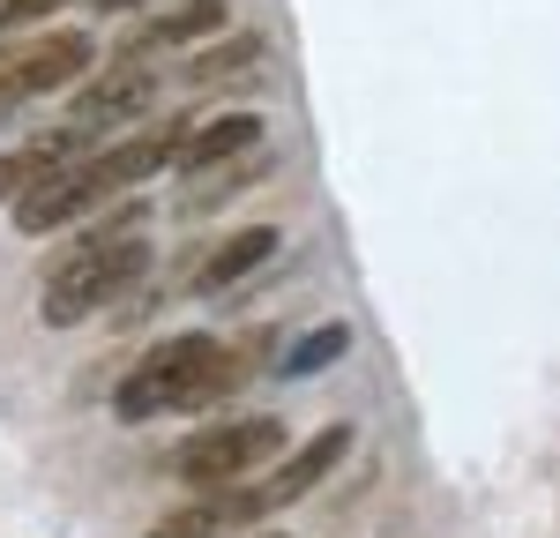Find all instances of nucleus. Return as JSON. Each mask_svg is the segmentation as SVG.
Masks as SVG:
<instances>
[{"mask_svg":"<svg viewBox=\"0 0 560 538\" xmlns=\"http://www.w3.org/2000/svg\"><path fill=\"white\" fill-rule=\"evenodd\" d=\"M345 448H351V426H322L314 442H300L284 464H277V479H269V487H224V516H232V531H240V524H261L269 508L306 501V493L345 464Z\"/></svg>","mask_w":560,"mask_h":538,"instance_id":"nucleus-5","label":"nucleus"},{"mask_svg":"<svg viewBox=\"0 0 560 538\" xmlns=\"http://www.w3.org/2000/svg\"><path fill=\"white\" fill-rule=\"evenodd\" d=\"M179 142H187V120H158V128H135L128 142H105V150H90V157H68L45 187H31V195L15 202V232L38 239V232H60V224L90 218L97 202H113V195L142 187L150 173L179 165Z\"/></svg>","mask_w":560,"mask_h":538,"instance_id":"nucleus-1","label":"nucleus"},{"mask_svg":"<svg viewBox=\"0 0 560 538\" xmlns=\"http://www.w3.org/2000/svg\"><path fill=\"white\" fill-rule=\"evenodd\" d=\"M261 134H269V120H261V113H224V120H202V128H187V142H179V165H187V173H210V165H224V157H255Z\"/></svg>","mask_w":560,"mask_h":538,"instance_id":"nucleus-8","label":"nucleus"},{"mask_svg":"<svg viewBox=\"0 0 560 538\" xmlns=\"http://www.w3.org/2000/svg\"><path fill=\"white\" fill-rule=\"evenodd\" d=\"M345 352H351V329L345 321H322V329H306L300 344L284 352V374H292V382H300V374H322L329 359H345Z\"/></svg>","mask_w":560,"mask_h":538,"instance_id":"nucleus-13","label":"nucleus"},{"mask_svg":"<svg viewBox=\"0 0 560 538\" xmlns=\"http://www.w3.org/2000/svg\"><path fill=\"white\" fill-rule=\"evenodd\" d=\"M97 15H128V8H150V0H90Z\"/></svg>","mask_w":560,"mask_h":538,"instance_id":"nucleus-16","label":"nucleus"},{"mask_svg":"<svg viewBox=\"0 0 560 538\" xmlns=\"http://www.w3.org/2000/svg\"><path fill=\"white\" fill-rule=\"evenodd\" d=\"M269 255H277V224H240L224 247H210V255H202V269H195V292H224V284L255 277Z\"/></svg>","mask_w":560,"mask_h":538,"instance_id":"nucleus-10","label":"nucleus"},{"mask_svg":"<svg viewBox=\"0 0 560 538\" xmlns=\"http://www.w3.org/2000/svg\"><path fill=\"white\" fill-rule=\"evenodd\" d=\"M224 531H232V516H224V487H217L210 501H179V508H165L142 538H224Z\"/></svg>","mask_w":560,"mask_h":538,"instance_id":"nucleus-12","label":"nucleus"},{"mask_svg":"<svg viewBox=\"0 0 560 538\" xmlns=\"http://www.w3.org/2000/svg\"><path fill=\"white\" fill-rule=\"evenodd\" d=\"M52 8H68V0H0V31H23V23H45Z\"/></svg>","mask_w":560,"mask_h":538,"instance_id":"nucleus-15","label":"nucleus"},{"mask_svg":"<svg viewBox=\"0 0 560 538\" xmlns=\"http://www.w3.org/2000/svg\"><path fill=\"white\" fill-rule=\"evenodd\" d=\"M97 60V45L83 31H52V38H31L0 60V113L8 105H31V97H52V90H75Z\"/></svg>","mask_w":560,"mask_h":538,"instance_id":"nucleus-6","label":"nucleus"},{"mask_svg":"<svg viewBox=\"0 0 560 538\" xmlns=\"http://www.w3.org/2000/svg\"><path fill=\"white\" fill-rule=\"evenodd\" d=\"M217 337H202V329H187V337H165L158 352H142L128 366V382L113 389V411L120 419H158V411H195V397H202V382H210L217 366Z\"/></svg>","mask_w":560,"mask_h":538,"instance_id":"nucleus-3","label":"nucleus"},{"mask_svg":"<svg viewBox=\"0 0 560 538\" xmlns=\"http://www.w3.org/2000/svg\"><path fill=\"white\" fill-rule=\"evenodd\" d=\"M269 538H284V531H269Z\"/></svg>","mask_w":560,"mask_h":538,"instance_id":"nucleus-17","label":"nucleus"},{"mask_svg":"<svg viewBox=\"0 0 560 538\" xmlns=\"http://www.w3.org/2000/svg\"><path fill=\"white\" fill-rule=\"evenodd\" d=\"M150 105H158V75H150L142 60H120L113 75H97V83L75 90V105H68V120H60V128L90 142V134L128 128L135 113H150Z\"/></svg>","mask_w":560,"mask_h":538,"instance_id":"nucleus-7","label":"nucleus"},{"mask_svg":"<svg viewBox=\"0 0 560 538\" xmlns=\"http://www.w3.org/2000/svg\"><path fill=\"white\" fill-rule=\"evenodd\" d=\"M75 150H83V134H68V128L38 134V142H23V150H8V157H0V202H23V195L45 187V179L60 173Z\"/></svg>","mask_w":560,"mask_h":538,"instance_id":"nucleus-9","label":"nucleus"},{"mask_svg":"<svg viewBox=\"0 0 560 538\" xmlns=\"http://www.w3.org/2000/svg\"><path fill=\"white\" fill-rule=\"evenodd\" d=\"M232 15H224V0H179V8H165L150 31H142V45L135 52H150V45H187V38H210V31H224Z\"/></svg>","mask_w":560,"mask_h":538,"instance_id":"nucleus-11","label":"nucleus"},{"mask_svg":"<svg viewBox=\"0 0 560 538\" xmlns=\"http://www.w3.org/2000/svg\"><path fill=\"white\" fill-rule=\"evenodd\" d=\"M150 269V247L135 232H83L60 262L45 269V292H38V321L45 329H75L97 307H113L135 277Z\"/></svg>","mask_w":560,"mask_h":538,"instance_id":"nucleus-2","label":"nucleus"},{"mask_svg":"<svg viewBox=\"0 0 560 538\" xmlns=\"http://www.w3.org/2000/svg\"><path fill=\"white\" fill-rule=\"evenodd\" d=\"M284 442L277 419H224V426H202L195 442L173 448V479L195 493H217V487H240V471L261 464L269 448Z\"/></svg>","mask_w":560,"mask_h":538,"instance_id":"nucleus-4","label":"nucleus"},{"mask_svg":"<svg viewBox=\"0 0 560 538\" xmlns=\"http://www.w3.org/2000/svg\"><path fill=\"white\" fill-rule=\"evenodd\" d=\"M247 60H261V45H255V38L224 45V52H210V60H195V83H217V75H232V68H247Z\"/></svg>","mask_w":560,"mask_h":538,"instance_id":"nucleus-14","label":"nucleus"}]
</instances>
